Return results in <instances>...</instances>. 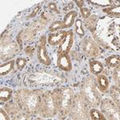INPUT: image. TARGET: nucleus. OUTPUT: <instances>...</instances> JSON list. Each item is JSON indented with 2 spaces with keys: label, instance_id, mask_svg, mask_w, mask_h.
Listing matches in <instances>:
<instances>
[{
  "label": "nucleus",
  "instance_id": "obj_11",
  "mask_svg": "<svg viewBox=\"0 0 120 120\" xmlns=\"http://www.w3.org/2000/svg\"><path fill=\"white\" fill-rule=\"evenodd\" d=\"M57 64L60 69L64 71H71L72 69V64L68 54H59Z\"/></svg>",
  "mask_w": 120,
  "mask_h": 120
},
{
  "label": "nucleus",
  "instance_id": "obj_2",
  "mask_svg": "<svg viewBox=\"0 0 120 120\" xmlns=\"http://www.w3.org/2000/svg\"><path fill=\"white\" fill-rule=\"evenodd\" d=\"M80 95L91 106H98L101 102V98L97 89V82L94 78L88 76L84 79L81 85Z\"/></svg>",
  "mask_w": 120,
  "mask_h": 120
},
{
  "label": "nucleus",
  "instance_id": "obj_10",
  "mask_svg": "<svg viewBox=\"0 0 120 120\" xmlns=\"http://www.w3.org/2000/svg\"><path fill=\"white\" fill-rule=\"evenodd\" d=\"M74 42V33L72 30H69L67 33V36L59 44L58 54H68Z\"/></svg>",
  "mask_w": 120,
  "mask_h": 120
},
{
  "label": "nucleus",
  "instance_id": "obj_18",
  "mask_svg": "<svg viewBox=\"0 0 120 120\" xmlns=\"http://www.w3.org/2000/svg\"><path fill=\"white\" fill-rule=\"evenodd\" d=\"M97 22H98V17L96 15H92V16L89 17L87 19H86V21H85V26L91 32H94V30H95Z\"/></svg>",
  "mask_w": 120,
  "mask_h": 120
},
{
  "label": "nucleus",
  "instance_id": "obj_6",
  "mask_svg": "<svg viewBox=\"0 0 120 120\" xmlns=\"http://www.w3.org/2000/svg\"><path fill=\"white\" fill-rule=\"evenodd\" d=\"M102 113L109 119H119V108L109 98H104L101 102Z\"/></svg>",
  "mask_w": 120,
  "mask_h": 120
},
{
  "label": "nucleus",
  "instance_id": "obj_14",
  "mask_svg": "<svg viewBox=\"0 0 120 120\" xmlns=\"http://www.w3.org/2000/svg\"><path fill=\"white\" fill-rule=\"evenodd\" d=\"M77 16V12L75 11H71L65 15L64 19L63 21V27L68 28L73 25L75 17Z\"/></svg>",
  "mask_w": 120,
  "mask_h": 120
},
{
  "label": "nucleus",
  "instance_id": "obj_20",
  "mask_svg": "<svg viewBox=\"0 0 120 120\" xmlns=\"http://www.w3.org/2000/svg\"><path fill=\"white\" fill-rule=\"evenodd\" d=\"M119 63H120L119 55H111L106 59V65L109 67H111V68H115L116 67L119 66Z\"/></svg>",
  "mask_w": 120,
  "mask_h": 120
},
{
  "label": "nucleus",
  "instance_id": "obj_5",
  "mask_svg": "<svg viewBox=\"0 0 120 120\" xmlns=\"http://www.w3.org/2000/svg\"><path fill=\"white\" fill-rule=\"evenodd\" d=\"M58 112L57 103L54 93L46 91L42 94V103L39 114L43 117H54Z\"/></svg>",
  "mask_w": 120,
  "mask_h": 120
},
{
  "label": "nucleus",
  "instance_id": "obj_24",
  "mask_svg": "<svg viewBox=\"0 0 120 120\" xmlns=\"http://www.w3.org/2000/svg\"><path fill=\"white\" fill-rule=\"evenodd\" d=\"M75 30H76V33L79 34L80 37H82L85 34L84 29L82 28V21L80 19H78V20L75 22Z\"/></svg>",
  "mask_w": 120,
  "mask_h": 120
},
{
  "label": "nucleus",
  "instance_id": "obj_33",
  "mask_svg": "<svg viewBox=\"0 0 120 120\" xmlns=\"http://www.w3.org/2000/svg\"><path fill=\"white\" fill-rule=\"evenodd\" d=\"M75 3H77V5H78V7H79V8H82V6L84 5V1H82V0H76L75 1Z\"/></svg>",
  "mask_w": 120,
  "mask_h": 120
},
{
  "label": "nucleus",
  "instance_id": "obj_29",
  "mask_svg": "<svg viewBox=\"0 0 120 120\" xmlns=\"http://www.w3.org/2000/svg\"><path fill=\"white\" fill-rule=\"evenodd\" d=\"M48 9H50L51 11H54V12L59 13V11H58V9H57V5H56V3H54V2L49 3V4H48Z\"/></svg>",
  "mask_w": 120,
  "mask_h": 120
},
{
  "label": "nucleus",
  "instance_id": "obj_17",
  "mask_svg": "<svg viewBox=\"0 0 120 120\" xmlns=\"http://www.w3.org/2000/svg\"><path fill=\"white\" fill-rule=\"evenodd\" d=\"M110 94L113 99V101L115 102V105L118 107H120V90L119 86H112L111 90H110Z\"/></svg>",
  "mask_w": 120,
  "mask_h": 120
},
{
  "label": "nucleus",
  "instance_id": "obj_12",
  "mask_svg": "<svg viewBox=\"0 0 120 120\" xmlns=\"http://www.w3.org/2000/svg\"><path fill=\"white\" fill-rule=\"evenodd\" d=\"M67 31H65V30H61V31L57 32L55 34L52 33L49 35L47 41L51 46H57L61 43L62 41L65 38V37L67 36Z\"/></svg>",
  "mask_w": 120,
  "mask_h": 120
},
{
  "label": "nucleus",
  "instance_id": "obj_26",
  "mask_svg": "<svg viewBox=\"0 0 120 120\" xmlns=\"http://www.w3.org/2000/svg\"><path fill=\"white\" fill-rule=\"evenodd\" d=\"M26 64V59L24 58H18L16 59V65L19 70H22Z\"/></svg>",
  "mask_w": 120,
  "mask_h": 120
},
{
  "label": "nucleus",
  "instance_id": "obj_21",
  "mask_svg": "<svg viewBox=\"0 0 120 120\" xmlns=\"http://www.w3.org/2000/svg\"><path fill=\"white\" fill-rule=\"evenodd\" d=\"M90 116L92 120H105L106 118L101 111L97 109H91L90 111Z\"/></svg>",
  "mask_w": 120,
  "mask_h": 120
},
{
  "label": "nucleus",
  "instance_id": "obj_25",
  "mask_svg": "<svg viewBox=\"0 0 120 120\" xmlns=\"http://www.w3.org/2000/svg\"><path fill=\"white\" fill-rule=\"evenodd\" d=\"M119 70H120V67L119 66L116 67L115 70L113 71V79L114 81L115 82V83L117 84L118 86H119V81H120V73H119Z\"/></svg>",
  "mask_w": 120,
  "mask_h": 120
},
{
  "label": "nucleus",
  "instance_id": "obj_3",
  "mask_svg": "<svg viewBox=\"0 0 120 120\" xmlns=\"http://www.w3.org/2000/svg\"><path fill=\"white\" fill-rule=\"evenodd\" d=\"M57 103L58 112L59 113V117H65L70 113L71 103L74 98V90L71 87H63L56 89L53 91Z\"/></svg>",
  "mask_w": 120,
  "mask_h": 120
},
{
  "label": "nucleus",
  "instance_id": "obj_22",
  "mask_svg": "<svg viewBox=\"0 0 120 120\" xmlns=\"http://www.w3.org/2000/svg\"><path fill=\"white\" fill-rule=\"evenodd\" d=\"M104 12L107 13L110 16L114 17H119L120 16V10L119 7H111V8H106L103 10Z\"/></svg>",
  "mask_w": 120,
  "mask_h": 120
},
{
  "label": "nucleus",
  "instance_id": "obj_28",
  "mask_svg": "<svg viewBox=\"0 0 120 120\" xmlns=\"http://www.w3.org/2000/svg\"><path fill=\"white\" fill-rule=\"evenodd\" d=\"M0 119L1 120H9V115L6 113V111L3 109H0Z\"/></svg>",
  "mask_w": 120,
  "mask_h": 120
},
{
  "label": "nucleus",
  "instance_id": "obj_8",
  "mask_svg": "<svg viewBox=\"0 0 120 120\" xmlns=\"http://www.w3.org/2000/svg\"><path fill=\"white\" fill-rule=\"evenodd\" d=\"M46 36H42L39 39V43L37 46V56L40 63H42L45 66H49L51 64V59H50L47 51H46Z\"/></svg>",
  "mask_w": 120,
  "mask_h": 120
},
{
  "label": "nucleus",
  "instance_id": "obj_13",
  "mask_svg": "<svg viewBox=\"0 0 120 120\" xmlns=\"http://www.w3.org/2000/svg\"><path fill=\"white\" fill-rule=\"evenodd\" d=\"M97 84L99 90L105 93L109 87V81L104 75H98L97 77Z\"/></svg>",
  "mask_w": 120,
  "mask_h": 120
},
{
  "label": "nucleus",
  "instance_id": "obj_15",
  "mask_svg": "<svg viewBox=\"0 0 120 120\" xmlns=\"http://www.w3.org/2000/svg\"><path fill=\"white\" fill-rule=\"evenodd\" d=\"M89 65H90V71L94 75H100V73H102V71H103V65L96 60H90Z\"/></svg>",
  "mask_w": 120,
  "mask_h": 120
},
{
  "label": "nucleus",
  "instance_id": "obj_4",
  "mask_svg": "<svg viewBox=\"0 0 120 120\" xmlns=\"http://www.w3.org/2000/svg\"><path fill=\"white\" fill-rule=\"evenodd\" d=\"M70 114L72 119H87L89 116V107L87 102L80 94H75L71 103Z\"/></svg>",
  "mask_w": 120,
  "mask_h": 120
},
{
  "label": "nucleus",
  "instance_id": "obj_16",
  "mask_svg": "<svg viewBox=\"0 0 120 120\" xmlns=\"http://www.w3.org/2000/svg\"><path fill=\"white\" fill-rule=\"evenodd\" d=\"M15 63V62L14 60H11V61L7 62L3 64H1V66H0V75L3 76V75L9 74L14 69Z\"/></svg>",
  "mask_w": 120,
  "mask_h": 120
},
{
  "label": "nucleus",
  "instance_id": "obj_30",
  "mask_svg": "<svg viewBox=\"0 0 120 120\" xmlns=\"http://www.w3.org/2000/svg\"><path fill=\"white\" fill-rule=\"evenodd\" d=\"M25 51H26V54L27 55L32 56V55L34 54V46H26Z\"/></svg>",
  "mask_w": 120,
  "mask_h": 120
},
{
  "label": "nucleus",
  "instance_id": "obj_31",
  "mask_svg": "<svg viewBox=\"0 0 120 120\" xmlns=\"http://www.w3.org/2000/svg\"><path fill=\"white\" fill-rule=\"evenodd\" d=\"M39 9H40V6L38 5V6H37V7H35V8H34V11H33L32 12L30 13V15L28 16V18H34V17L38 14V11H39Z\"/></svg>",
  "mask_w": 120,
  "mask_h": 120
},
{
  "label": "nucleus",
  "instance_id": "obj_9",
  "mask_svg": "<svg viewBox=\"0 0 120 120\" xmlns=\"http://www.w3.org/2000/svg\"><path fill=\"white\" fill-rule=\"evenodd\" d=\"M18 45L14 41H8L1 45V59L7 60L16 55L18 52Z\"/></svg>",
  "mask_w": 120,
  "mask_h": 120
},
{
  "label": "nucleus",
  "instance_id": "obj_19",
  "mask_svg": "<svg viewBox=\"0 0 120 120\" xmlns=\"http://www.w3.org/2000/svg\"><path fill=\"white\" fill-rule=\"evenodd\" d=\"M12 90L8 87H2L0 89V100L1 102H7L11 98Z\"/></svg>",
  "mask_w": 120,
  "mask_h": 120
},
{
  "label": "nucleus",
  "instance_id": "obj_1",
  "mask_svg": "<svg viewBox=\"0 0 120 120\" xmlns=\"http://www.w3.org/2000/svg\"><path fill=\"white\" fill-rule=\"evenodd\" d=\"M42 93L39 90H19L15 94V100L19 109L26 115H36L40 111Z\"/></svg>",
  "mask_w": 120,
  "mask_h": 120
},
{
  "label": "nucleus",
  "instance_id": "obj_32",
  "mask_svg": "<svg viewBox=\"0 0 120 120\" xmlns=\"http://www.w3.org/2000/svg\"><path fill=\"white\" fill-rule=\"evenodd\" d=\"M22 41H23V39L22 37V32H20L18 35V37H17V43H18V45L19 46L20 48L22 47Z\"/></svg>",
  "mask_w": 120,
  "mask_h": 120
},
{
  "label": "nucleus",
  "instance_id": "obj_23",
  "mask_svg": "<svg viewBox=\"0 0 120 120\" xmlns=\"http://www.w3.org/2000/svg\"><path fill=\"white\" fill-rule=\"evenodd\" d=\"M63 28V22L60 20L55 21L54 22H52V24L49 26V30L51 32H55L59 30V29Z\"/></svg>",
  "mask_w": 120,
  "mask_h": 120
},
{
  "label": "nucleus",
  "instance_id": "obj_7",
  "mask_svg": "<svg viewBox=\"0 0 120 120\" xmlns=\"http://www.w3.org/2000/svg\"><path fill=\"white\" fill-rule=\"evenodd\" d=\"M82 47L85 55L88 57L94 58L99 55V48L95 41L90 38H86L82 42Z\"/></svg>",
  "mask_w": 120,
  "mask_h": 120
},
{
  "label": "nucleus",
  "instance_id": "obj_27",
  "mask_svg": "<svg viewBox=\"0 0 120 120\" xmlns=\"http://www.w3.org/2000/svg\"><path fill=\"white\" fill-rule=\"evenodd\" d=\"M81 15H82V18L84 19H87L90 16V11L86 7H82L80 9Z\"/></svg>",
  "mask_w": 120,
  "mask_h": 120
}]
</instances>
